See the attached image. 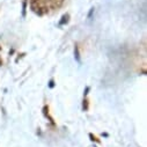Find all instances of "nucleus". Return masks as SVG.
I'll return each mask as SVG.
<instances>
[{
  "instance_id": "obj_7",
  "label": "nucleus",
  "mask_w": 147,
  "mask_h": 147,
  "mask_svg": "<svg viewBox=\"0 0 147 147\" xmlns=\"http://www.w3.org/2000/svg\"><path fill=\"white\" fill-rule=\"evenodd\" d=\"M89 138H90V139H92L93 141H96V142H101V141H100V140L97 139V137H95V136H94L93 133H89Z\"/></svg>"
},
{
  "instance_id": "obj_6",
  "label": "nucleus",
  "mask_w": 147,
  "mask_h": 147,
  "mask_svg": "<svg viewBox=\"0 0 147 147\" xmlns=\"http://www.w3.org/2000/svg\"><path fill=\"white\" fill-rule=\"evenodd\" d=\"M22 15L26 16V9H27V0H23V4H22Z\"/></svg>"
},
{
  "instance_id": "obj_9",
  "label": "nucleus",
  "mask_w": 147,
  "mask_h": 147,
  "mask_svg": "<svg viewBox=\"0 0 147 147\" xmlns=\"http://www.w3.org/2000/svg\"><path fill=\"white\" fill-rule=\"evenodd\" d=\"M50 87H51V88H52V87H53V81H52V80H51V81H50Z\"/></svg>"
},
{
  "instance_id": "obj_3",
  "label": "nucleus",
  "mask_w": 147,
  "mask_h": 147,
  "mask_svg": "<svg viewBox=\"0 0 147 147\" xmlns=\"http://www.w3.org/2000/svg\"><path fill=\"white\" fill-rule=\"evenodd\" d=\"M68 21H69V14H64L63 16H61V20L59 21V24L60 26H64V24H66V23H68Z\"/></svg>"
},
{
  "instance_id": "obj_11",
  "label": "nucleus",
  "mask_w": 147,
  "mask_h": 147,
  "mask_svg": "<svg viewBox=\"0 0 147 147\" xmlns=\"http://www.w3.org/2000/svg\"><path fill=\"white\" fill-rule=\"evenodd\" d=\"M0 50H1V47H0Z\"/></svg>"
},
{
  "instance_id": "obj_10",
  "label": "nucleus",
  "mask_w": 147,
  "mask_h": 147,
  "mask_svg": "<svg viewBox=\"0 0 147 147\" xmlns=\"http://www.w3.org/2000/svg\"><path fill=\"white\" fill-rule=\"evenodd\" d=\"M3 65V59H1V57H0V66Z\"/></svg>"
},
{
  "instance_id": "obj_12",
  "label": "nucleus",
  "mask_w": 147,
  "mask_h": 147,
  "mask_svg": "<svg viewBox=\"0 0 147 147\" xmlns=\"http://www.w3.org/2000/svg\"><path fill=\"white\" fill-rule=\"evenodd\" d=\"M94 147H96V146H94Z\"/></svg>"
},
{
  "instance_id": "obj_8",
  "label": "nucleus",
  "mask_w": 147,
  "mask_h": 147,
  "mask_svg": "<svg viewBox=\"0 0 147 147\" xmlns=\"http://www.w3.org/2000/svg\"><path fill=\"white\" fill-rule=\"evenodd\" d=\"M88 92H89V87H86V90H85V96L88 94Z\"/></svg>"
},
{
  "instance_id": "obj_5",
  "label": "nucleus",
  "mask_w": 147,
  "mask_h": 147,
  "mask_svg": "<svg viewBox=\"0 0 147 147\" xmlns=\"http://www.w3.org/2000/svg\"><path fill=\"white\" fill-rule=\"evenodd\" d=\"M88 107H89L88 100H87V98H85V100H84V104H82V108H84L85 111H87V110H88Z\"/></svg>"
},
{
  "instance_id": "obj_2",
  "label": "nucleus",
  "mask_w": 147,
  "mask_h": 147,
  "mask_svg": "<svg viewBox=\"0 0 147 147\" xmlns=\"http://www.w3.org/2000/svg\"><path fill=\"white\" fill-rule=\"evenodd\" d=\"M64 1H65V0H47L49 7H50L51 9H55V11L59 9V8L63 6Z\"/></svg>"
},
{
  "instance_id": "obj_4",
  "label": "nucleus",
  "mask_w": 147,
  "mask_h": 147,
  "mask_svg": "<svg viewBox=\"0 0 147 147\" xmlns=\"http://www.w3.org/2000/svg\"><path fill=\"white\" fill-rule=\"evenodd\" d=\"M74 57H76V60L78 63L81 61L80 60V51H79V45L78 44H76V47H74Z\"/></svg>"
},
{
  "instance_id": "obj_1",
  "label": "nucleus",
  "mask_w": 147,
  "mask_h": 147,
  "mask_svg": "<svg viewBox=\"0 0 147 147\" xmlns=\"http://www.w3.org/2000/svg\"><path fill=\"white\" fill-rule=\"evenodd\" d=\"M30 9L40 16L45 15L49 12L47 0H30Z\"/></svg>"
}]
</instances>
